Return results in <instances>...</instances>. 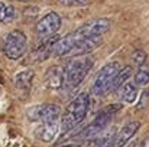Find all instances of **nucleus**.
<instances>
[{
    "label": "nucleus",
    "instance_id": "obj_1",
    "mask_svg": "<svg viewBox=\"0 0 149 147\" xmlns=\"http://www.w3.org/2000/svg\"><path fill=\"white\" fill-rule=\"evenodd\" d=\"M90 108V97L88 94L83 92L74 98L70 105L65 108V111L61 115V131L62 134L71 131L74 127H77L87 115Z\"/></svg>",
    "mask_w": 149,
    "mask_h": 147
},
{
    "label": "nucleus",
    "instance_id": "obj_2",
    "mask_svg": "<svg viewBox=\"0 0 149 147\" xmlns=\"http://www.w3.org/2000/svg\"><path fill=\"white\" fill-rule=\"evenodd\" d=\"M93 66V59L87 55L72 58L64 68V87L75 88L80 85Z\"/></svg>",
    "mask_w": 149,
    "mask_h": 147
},
{
    "label": "nucleus",
    "instance_id": "obj_3",
    "mask_svg": "<svg viewBox=\"0 0 149 147\" xmlns=\"http://www.w3.org/2000/svg\"><path fill=\"white\" fill-rule=\"evenodd\" d=\"M119 69H120V63L119 62H110L100 71L96 81H94V84H93V88H91L94 95L103 97L109 91H111V85H113L114 77L117 75Z\"/></svg>",
    "mask_w": 149,
    "mask_h": 147
},
{
    "label": "nucleus",
    "instance_id": "obj_4",
    "mask_svg": "<svg viewBox=\"0 0 149 147\" xmlns=\"http://www.w3.org/2000/svg\"><path fill=\"white\" fill-rule=\"evenodd\" d=\"M119 108H120V105H110V107L101 110L99 115L93 120V123L88 127H86L78 134V137L80 139H94V137H97L100 133H103L106 130V127L110 124L114 111H117Z\"/></svg>",
    "mask_w": 149,
    "mask_h": 147
},
{
    "label": "nucleus",
    "instance_id": "obj_5",
    "mask_svg": "<svg viewBox=\"0 0 149 147\" xmlns=\"http://www.w3.org/2000/svg\"><path fill=\"white\" fill-rule=\"evenodd\" d=\"M28 45L26 35L20 30H12L3 42V52L9 59H19L23 56Z\"/></svg>",
    "mask_w": 149,
    "mask_h": 147
},
{
    "label": "nucleus",
    "instance_id": "obj_6",
    "mask_svg": "<svg viewBox=\"0 0 149 147\" xmlns=\"http://www.w3.org/2000/svg\"><path fill=\"white\" fill-rule=\"evenodd\" d=\"M61 28V17L58 13L49 12L36 23V33L41 39H48L54 36Z\"/></svg>",
    "mask_w": 149,
    "mask_h": 147
},
{
    "label": "nucleus",
    "instance_id": "obj_7",
    "mask_svg": "<svg viewBox=\"0 0 149 147\" xmlns=\"http://www.w3.org/2000/svg\"><path fill=\"white\" fill-rule=\"evenodd\" d=\"M110 25L111 23H110L109 19L101 17V19H96V20H91V22L83 25L75 32L81 38H97V36H103L106 32H109Z\"/></svg>",
    "mask_w": 149,
    "mask_h": 147
},
{
    "label": "nucleus",
    "instance_id": "obj_8",
    "mask_svg": "<svg viewBox=\"0 0 149 147\" xmlns=\"http://www.w3.org/2000/svg\"><path fill=\"white\" fill-rule=\"evenodd\" d=\"M139 127H141L139 121H129L127 124H125V126L117 131V134L114 136L111 147H125L127 144V141L138 133Z\"/></svg>",
    "mask_w": 149,
    "mask_h": 147
},
{
    "label": "nucleus",
    "instance_id": "obj_9",
    "mask_svg": "<svg viewBox=\"0 0 149 147\" xmlns=\"http://www.w3.org/2000/svg\"><path fill=\"white\" fill-rule=\"evenodd\" d=\"M58 133V121H54V123H42L41 127H38L36 130V136L41 141H45V143H49L55 139Z\"/></svg>",
    "mask_w": 149,
    "mask_h": 147
},
{
    "label": "nucleus",
    "instance_id": "obj_10",
    "mask_svg": "<svg viewBox=\"0 0 149 147\" xmlns=\"http://www.w3.org/2000/svg\"><path fill=\"white\" fill-rule=\"evenodd\" d=\"M56 41H58V36H51V38H48V39L42 43V45H39V48L36 49V52L33 53V56L36 58L38 62L45 61V59H48L49 56H52L54 45H55Z\"/></svg>",
    "mask_w": 149,
    "mask_h": 147
},
{
    "label": "nucleus",
    "instance_id": "obj_11",
    "mask_svg": "<svg viewBox=\"0 0 149 147\" xmlns=\"http://www.w3.org/2000/svg\"><path fill=\"white\" fill-rule=\"evenodd\" d=\"M119 90V97L122 98V101H125V102H127V104H130V102H133L136 97H138V88H136V84L133 82V81H127V82H125L120 88H117Z\"/></svg>",
    "mask_w": 149,
    "mask_h": 147
},
{
    "label": "nucleus",
    "instance_id": "obj_12",
    "mask_svg": "<svg viewBox=\"0 0 149 147\" xmlns=\"http://www.w3.org/2000/svg\"><path fill=\"white\" fill-rule=\"evenodd\" d=\"M32 81H33V71L28 69V71H22L16 75L15 85L20 91H29L32 87Z\"/></svg>",
    "mask_w": 149,
    "mask_h": 147
},
{
    "label": "nucleus",
    "instance_id": "obj_13",
    "mask_svg": "<svg viewBox=\"0 0 149 147\" xmlns=\"http://www.w3.org/2000/svg\"><path fill=\"white\" fill-rule=\"evenodd\" d=\"M62 115V110L59 105L55 104H45L44 105V114H42V123H54L58 121Z\"/></svg>",
    "mask_w": 149,
    "mask_h": 147
},
{
    "label": "nucleus",
    "instance_id": "obj_14",
    "mask_svg": "<svg viewBox=\"0 0 149 147\" xmlns=\"http://www.w3.org/2000/svg\"><path fill=\"white\" fill-rule=\"evenodd\" d=\"M48 85L55 90L64 87V68L62 66L56 65L48 72Z\"/></svg>",
    "mask_w": 149,
    "mask_h": 147
},
{
    "label": "nucleus",
    "instance_id": "obj_15",
    "mask_svg": "<svg viewBox=\"0 0 149 147\" xmlns=\"http://www.w3.org/2000/svg\"><path fill=\"white\" fill-rule=\"evenodd\" d=\"M132 74H133L132 66H125V68H120V69H119V72H117V75L114 77V81H113L111 90H117V88H120L125 82H127V81L130 79Z\"/></svg>",
    "mask_w": 149,
    "mask_h": 147
},
{
    "label": "nucleus",
    "instance_id": "obj_16",
    "mask_svg": "<svg viewBox=\"0 0 149 147\" xmlns=\"http://www.w3.org/2000/svg\"><path fill=\"white\" fill-rule=\"evenodd\" d=\"M133 82L139 87H146L149 84V65L143 63L141 66H138V71L135 72V78Z\"/></svg>",
    "mask_w": 149,
    "mask_h": 147
},
{
    "label": "nucleus",
    "instance_id": "obj_17",
    "mask_svg": "<svg viewBox=\"0 0 149 147\" xmlns=\"http://www.w3.org/2000/svg\"><path fill=\"white\" fill-rule=\"evenodd\" d=\"M16 19V10L13 6H7L3 1H0V22L1 23H10Z\"/></svg>",
    "mask_w": 149,
    "mask_h": 147
},
{
    "label": "nucleus",
    "instance_id": "obj_18",
    "mask_svg": "<svg viewBox=\"0 0 149 147\" xmlns=\"http://www.w3.org/2000/svg\"><path fill=\"white\" fill-rule=\"evenodd\" d=\"M44 105L45 104H39V105H33L31 107L28 111H26V115L31 121L36 123V121H41L42 120V114H44Z\"/></svg>",
    "mask_w": 149,
    "mask_h": 147
},
{
    "label": "nucleus",
    "instance_id": "obj_19",
    "mask_svg": "<svg viewBox=\"0 0 149 147\" xmlns=\"http://www.w3.org/2000/svg\"><path fill=\"white\" fill-rule=\"evenodd\" d=\"M132 62H133L135 65H138V66L143 65V63L146 62V53H145L143 50H141V49L135 50L133 55H132Z\"/></svg>",
    "mask_w": 149,
    "mask_h": 147
},
{
    "label": "nucleus",
    "instance_id": "obj_20",
    "mask_svg": "<svg viewBox=\"0 0 149 147\" xmlns=\"http://www.w3.org/2000/svg\"><path fill=\"white\" fill-rule=\"evenodd\" d=\"M149 102V92L146 91V92H143V95H142V98H141V102H138V105H136V108L138 110H141V108H143V107H146Z\"/></svg>",
    "mask_w": 149,
    "mask_h": 147
},
{
    "label": "nucleus",
    "instance_id": "obj_21",
    "mask_svg": "<svg viewBox=\"0 0 149 147\" xmlns=\"http://www.w3.org/2000/svg\"><path fill=\"white\" fill-rule=\"evenodd\" d=\"M59 3L64 4V6H71L74 3V0H59Z\"/></svg>",
    "mask_w": 149,
    "mask_h": 147
},
{
    "label": "nucleus",
    "instance_id": "obj_22",
    "mask_svg": "<svg viewBox=\"0 0 149 147\" xmlns=\"http://www.w3.org/2000/svg\"><path fill=\"white\" fill-rule=\"evenodd\" d=\"M74 3H75V4H78V6H84V4H87V3H88V0H74Z\"/></svg>",
    "mask_w": 149,
    "mask_h": 147
},
{
    "label": "nucleus",
    "instance_id": "obj_23",
    "mask_svg": "<svg viewBox=\"0 0 149 147\" xmlns=\"http://www.w3.org/2000/svg\"><path fill=\"white\" fill-rule=\"evenodd\" d=\"M59 147H80V146H77V144H72V143H67V144H62V146H59Z\"/></svg>",
    "mask_w": 149,
    "mask_h": 147
},
{
    "label": "nucleus",
    "instance_id": "obj_24",
    "mask_svg": "<svg viewBox=\"0 0 149 147\" xmlns=\"http://www.w3.org/2000/svg\"><path fill=\"white\" fill-rule=\"evenodd\" d=\"M126 147H138V146H136V143H130V144H127Z\"/></svg>",
    "mask_w": 149,
    "mask_h": 147
},
{
    "label": "nucleus",
    "instance_id": "obj_25",
    "mask_svg": "<svg viewBox=\"0 0 149 147\" xmlns=\"http://www.w3.org/2000/svg\"><path fill=\"white\" fill-rule=\"evenodd\" d=\"M20 1H28V0H20Z\"/></svg>",
    "mask_w": 149,
    "mask_h": 147
}]
</instances>
